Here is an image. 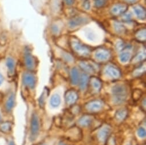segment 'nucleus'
<instances>
[{
	"label": "nucleus",
	"instance_id": "20e7f679",
	"mask_svg": "<svg viewBox=\"0 0 146 145\" xmlns=\"http://www.w3.org/2000/svg\"><path fill=\"white\" fill-rule=\"evenodd\" d=\"M25 65L28 69H33L35 65V62H34V59L33 58V57L32 55L27 53L25 55Z\"/></svg>",
	"mask_w": 146,
	"mask_h": 145
},
{
	"label": "nucleus",
	"instance_id": "f8f14e48",
	"mask_svg": "<svg viewBox=\"0 0 146 145\" xmlns=\"http://www.w3.org/2000/svg\"><path fill=\"white\" fill-rule=\"evenodd\" d=\"M110 133V129L105 127L99 133V138L101 140H104L108 136Z\"/></svg>",
	"mask_w": 146,
	"mask_h": 145
},
{
	"label": "nucleus",
	"instance_id": "7c9ffc66",
	"mask_svg": "<svg viewBox=\"0 0 146 145\" xmlns=\"http://www.w3.org/2000/svg\"><path fill=\"white\" fill-rule=\"evenodd\" d=\"M42 145H45V144H42Z\"/></svg>",
	"mask_w": 146,
	"mask_h": 145
},
{
	"label": "nucleus",
	"instance_id": "f03ea898",
	"mask_svg": "<svg viewBox=\"0 0 146 145\" xmlns=\"http://www.w3.org/2000/svg\"><path fill=\"white\" fill-rule=\"evenodd\" d=\"M40 129V123L39 119L37 115L36 114L32 115L31 119V138L32 140L35 139L38 136Z\"/></svg>",
	"mask_w": 146,
	"mask_h": 145
},
{
	"label": "nucleus",
	"instance_id": "f257e3e1",
	"mask_svg": "<svg viewBox=\"0 0 146 145\" xmlns=\"http://www.w3.org/2000/svg\"><path fill=\"white\" fill-rule=\"evenodd\" d=\"M112 92L114 94V101L116 103H121L125 101L127 96V89L124 86H115L112 89Z\"/></svg>",
	"mask_w": 146,
	"mask_h": 145
},
{
	"label": "nucleus",
	"instance_id": "423d86ee",
	"mask_svg": "<svg viewBox=\"0 0 146 145\" xmlns=\"http://www.w3.org/2000/svg\"><path fill=\"white\" fill-rule=\"evenodd\" d=\"M61 103V98L58 94H54L52 96L50 101V105L53 107H56L60 105Z\"/></svg>",
	"mask_w": 146,
	"mask_h": 145
},
{
	"label": "nucleus",
	"instance_id": "2eb2a0df",
	"mask_svg": "<svg viewBox=\"0 0 146 145\" xmlns=\"http://www.w3.org/2000/svg\"><path fill=\"white\" fill-rule=\"evenodd\" d=\"M135 11L136 13L137 17H139V18H141V19L145 18V11L141 8H140V7L135 8Z\"/></svg>",
	"mask_w": 146,
	"mask_h": 145
},
{
	"label": "nucleus",
	"instance_id": "1a4fd4ad",
	"mask_svg": "<svg viewBox=\"0 0 146 145\" xmlns=\"http://www.w3.org/2000/svg\"><path fill=\"white\" fill-rule=\"evenodd\" d=\"M107 73L110 76H111L113 78H117L118 76H119V71L116 68L113 66H110L108 67L107 70Z\"/></svg>",
	"mask_w": 146,
	"mask_h": 145
},
{
	"label": "nucleus",
	"instance_id": "c85d7f7f",
	"mask_svg": "<svg viewBox=\"0 0 146 145\" xmlns=\"http://www.w3.org/2000/svg\"><path fill=\"white\" fill-rule=\"evenodd\" d=\"M1 115L0 114V121H1Z\"/></svg>",
	"mask_w": 146,
	"mask_h": 145
},
{
	"label": "nucleus",
	"instance_id": "a211bd4d",
	"mask_svg": "<svg viewBox=\"0 0 146 145\" xmlns=\"http://www.w3.org/2000/svg\"><path fill=\"white\" fill-rule=\"evenodd\" d=\"M129 57H130L129 53H127V52H125V53H123L121 54V55H120V60L123 62H126L129 60Z\"/></svg>",
	"mask_w": 146,
	"mask_h": 145
},
{
	"label": "nucleus",
	"instance_id": "6ab92c4d",
	"mask_svg": "<svg viewBox=\"0 0 146 145\" xmlns=\"http://www.w3.org/2000/svg\"><path fill=\"white\" fill-rule=\"evenodd\" d=\"M125 9H126L124 6L117 5V6L115 7V8L113 9V13H115V14H119L120 13L119 10H120V12H124Z\"/></svg>",
	"mask_w": 146,
	"mask_h": 145
},
{
	"label": "nucleus",
	"instance_id": "cd10ccee",
	"mask_svg": "<svg viewBox=\"0 0 146 145\" xmlns=\"http://www.w3.org/2000/svg\"><path fill=\"white\" fill-rule=\"evenodd\" d=\"M60 145H66V144H64V143H61Z\"/></svg>",
	"mask_w": 146,
	"mask_h": 145
},
{
	"label": "nucleus",
	"instance_id": "aec40b11",
	"mask_svg": "<svg viewBox=\"0 0 146 145\" xmlns=\"http://www.w3.org/2000/svg\"><path fill=\"white\" fill-rule=\"evenodd\" d=\"M126 115V113L125 110H119L116 113V117L118 119H122L124 117H125Z\"/></svg>",
	"mask_w": 146,
	"mask_h": 145
},
{
	"label": "nucleus",
	"instance_id": "4468645a",
	"mask_svg": "<svg viewBox=\"0 0 146 145\" xmlns=\"http://www.w3.org/2000/svg\"><path fill=\"white\" fill-rule=\"evenodd\" d=\"M11 126H12V125L11 122H4L0 126V130L3 132H7L10 130Z\"/></svg>",
	"mask_w": 146,
	"mask_h": 145
},
{
	"label": "nucleus",
	"instance_id": "f3484780",
	"mask_svg": "<svg viewBox=\"0 0 146 145\" xmlns=\"http://www.w3.org/2000/svg\"><path fill=\"white\" fill-rule=\"evenodd\" d=\"M88 78L86 74H83L80 80V88L83 90L86 88L87 84Z\"/></svg>",
	"mask_w": 146,
	"mask_h": 145
},
{
	"label": "nucleus",
	"instance_id": "a878e982",
	"mask_svg": "<svg viewBox=\"0 0 146 145\" xmlns=\"http://www.w3.org/2000/svg\"><path fill=\"white\" fill-rule=\"evenodd\" d=\"M66 3L68 4V5H72L74 2V0H65Z\"/></svg>",
	"mask_w": 146,
	"mask_h": 145
},
{
	"label": "nucleus",
	"instance_id": "7ed1b4c3",
	"mask_svg": "<svg viewBox=\"0 0 146 145\" xmlns=\"http://www.w3.org/2000/svg\"><path fill=\"white\" fill-rule=\"evenodd\" d=\"M24 84L30 89H33L36 85L35 77L30 73H25L23 76Z\"/></svg>",
	"mask_w": 146,
	"mask_h": 145
},
{
	"label": "nucleus",
	"instance_id": "412c9836",
	"mask_svg": "<svg viewBox=\"0 0 146 145\" xmlns=\"http://www.w3.org/2000/svg\"><path fill=\"white\" fill-rule=\"evenodd\" d=\"M137 134L140 138H144L145 136V130L143 127H140L137 131Z\"/></svg>",
	"mask_w": 146,
	"mask_h": 145
},
{
	"label": "nucleus",
	"instance_id": "5701e85b",
	"mask_svg": "<svg viewBox=\"0 0 146 145\" xmlns=\"http://www.w3.org/2000/svg\"><path fill=\"white\" fill-rule=\"evenodd\" d=\"M105 3V0H96L95 5L96 7H102L104 5Z\"/></svg>",
	"mask_w": 146,
	"mask_h": 145
},
{
	"label": "nucleus",
	"instance_id": "4be33fe9",
	"mask_svg": "<svg viewBox=\"0 0 146 145\" xmlns=\"http://www.w3.org/2000/svg\"><path fill=\"white\" fill-rule=\"evenodd\" d=\"M91 120L90 119H89L88 118H83L81 120H80V123L83 126H87L90 123Z\"/></svg>",
	"mask_w": 146,
	"mask_h": 145
},
{
	"label": "nucleus",
	"instance_id": "ddd939ff",
	"mask_svg": "<svg viewBox=\"0 0 146 145\" xmlns=\"http://www.w3.org/2000/svg\"><path fill=\"white\" fill-rule=\"evenodd\" d=\"M86 21V19L85 18H75L74 20H72L70 22V26L72 27H74V26H78V25H80L81 24H82L84 21Z\"/></svg>",
	"mask_w": 146,
	"mask_h": 145
},
{
	"label": "nucleus",
	"instance_id": "0eeeda50",
	"mask_svg": "<svg viewBox=\"0 0 146 145\" xmlns=\"http://www.w3.org/2000/svg\"><path fill=\"white\" fill-rule=\"evenodd\" d=\"M72 75H71V78H72V83L74 85H76L79 82V72L76 68H74L72 70Z\"/></svg>",
	"mask_w": 146,
	"mask_h": 145
},
{
	"label": "nucleus",
	"instance_id": "39448f33",
	"mask_svg": "<svg viewBox=\"0 0 146 145\" xmlns=\"http://www.w3.org/2000/svg\"><path fill=\"white\" fill-rule=\"evenodd\" d=\"M65 98L68 103H72L76 101L78 96L75 92H68L65 96Z\"/></svg>",
	"mask_w": 146,
	"mask_h": 145
},
{
	"label": "nucleus",
	"instance_id": "b1692460",
	"mask_svg": "<svg viewBox=\"0 0 146 145\" xmlns=\"http://www.w3.org/2000/svg\"><path fill=\"white\" fill-rule=\"evenodd\" d=\"M100 81H98L97 80H95L94 81V83H93V85H94V88H95L96 89H99L100 88V83L99 82Z\"/></svg>",
	"mask_w": 146,
	"mask_h": 145
},
{
	"label": "nucleus",
	"instance_id": "9b49d317",
	"mask_svg": "<svg viewBox=\"0 0 146 145\" xmlns=\"http://www.w3.org/2000/svg\"><path fill=\"white\" fill-rule=\"evenodd\" d=\"M7 66L9 72L10 73H13L14 70H15V60L11 58V57H8L7 59Z\"/></svg>",
	"mask_w": 146,
	"mask_h": 145
},
{
	"label": "nucleus",
	"instance_id": "c756f323",
	"mask_svg": "<svg viewBox=\"0 0 146 145\" xmlns=\"http://www.w3.org/2000/svg\"><path fill=\"white\" fill-rule=\"evenodd\" d=\"M129 1V0H128ZM129 1H135V0H129Z\"/></svg>",
	"mask_w": 146,
	"mask_h": 145
},
{
	"label": "nucleus",
	"instance_id": "bb28decb",
	"mask_svg": "<svg viewBox=\"0 0 146 145\" xmlns=\"http://www.w3.org/2000/svg\"><path fill=\"white\" fill-rule=\"evenodd\" d=\"M9 145H15V143L13 141H11V142L9 143Z\"/></svg>",
	"mask_w": 146,
	"mask_h": 145
},
{
	"label": "nucleus",
	"instance_id": "dca6fc26",
	"mask_svg": "<svg viewBox=\"0 0 146 145\" xmlns=\"http://www.w3.org/2000/svg\"><path fill=\"white\" fill-rule=\"evenodd\" d=\"M108 53H107L105 51H99L98 53H96V57L99 58V59H107V58L108 57Z\"/></svg>",
	"mask_w": 146,
	"mask_h": 145
},
{
	"label": "nucleus",
	"instance_id": "9d476101",
	"mask_svg": "<svg viewBox=\"0 0 146 145\" xmlns=\"http://www.w3.org/2000/svg\"><path fill=\"white\" fill-rule=\"evenodd\" d=\"M15 105V96L12 94L8 98L6 103V109L7 111H10L12 110Z\"/></svg>",
	"mask_w": 146,
	"mask_h": 145
},
{
	"label": "nucleus",
	"instance_id": "6e6552de",
	"mask_svg": "<svg viewBox=\"0 0 146 145\" xmlns=\"http://www.w3.org/2000/svg\"><path fill=\"white\" fill-rule=\"evenodd\" d=\"M102 106V103L100 101H95L91 102L88 104L87 106V108L91 110H96L100 109Z\"/></svg>",
	"mask_w": 146,
	"mask_h": 145
},
{
	"label": "nucleus",
	"instance_id": "393cba45",
	"mask_svg": "<svg viewBox=\"0 0 146 145\" xmlns=\"http://www.w3.org/2000/svg\"><path fill=\"white\" fill-rule=\"evenodd\" d=\"M4 80V78L3 76L1 73H0V85H1L3 84Z\"/></svg>",
	"mask_w": 146,
	"mask_h": 145
}]
</instances>
